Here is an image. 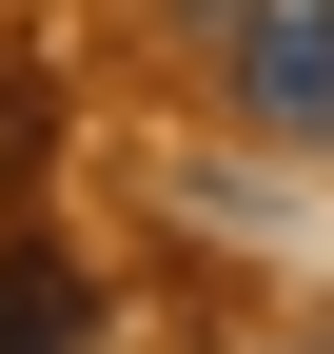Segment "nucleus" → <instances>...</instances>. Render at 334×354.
<instances>
[{
	"label": "nucleus",
	"instance_id": "f03ea898",
	"mask_svg": "<svg viewBox=\"0 0 334 354\" xmlns=\"http://www.w3.org/2000/svg\"><path fill=\"white\" fill-rule=\"evenodd\" d=\"M79 335H99V276L39 216H0V354H79Z\"/></svg>",
	"mask_w": 334,
	"mask_h": 354
},
{
	"label": "nucleus",
	"instance_id": "f257e3e1",
	"mask_svg": "<svg viewBox=\"0 0 334 354\" xmlns=\"http://www.w3.org/2000/svg\"><path fill=\"white\" fill-rule=\"evenodd\" d=\"M217 99L256 138H334V0H217Z\"/></svg>",
	"mask_w": 334,
	"mask_h": 354
}]
</instances>
